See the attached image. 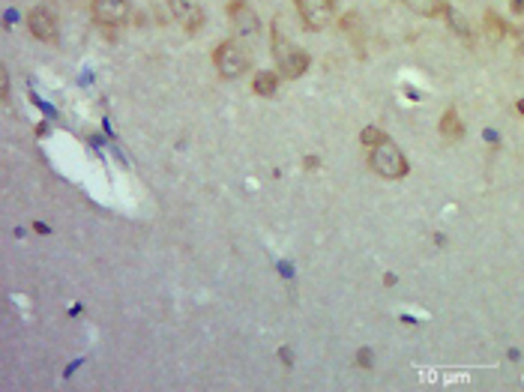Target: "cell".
Instances as JSON below:
<instances>
[{"label":"cell","instance_id":"obj_1","mask_svg":"<svg viewBox=\"0 0 524 392\" xmlns=\"http://www.w3.org/2000/svg\"><path fill=\"white\" fill-rule=\"evenodd\" d=\"M366 162H369V168L377 174V177H384V180H402V177H407V171H411V168H407V159H404L402 147H399V144H392L389 138L384 144H377V147H369Z\"/></svg>","mask_w":524,"mask_h":392},{"label":"cell","instance_id":"obj_2","mask_svg":"<svg viewBox=\"0 0 524 392\" xmlns=\"http://www.w3.org/2000/svg\"><path fill=\"white\" fill-rule=\"evenodd\" d=\"M213 63L219 69V75L234 81V78H243L246 72L252 69V54L246 46H240L237 39H225L219 48L213 51Z\"/></svg>","mask_w":524,"mask_h":392},{"label":"cell","instance_id":"obj_3","mask_svg":"<svg viewBox=\"0 0 524 392\" xmlns=\"http://www.w3.org/2000/svg\"><path fill=\"white\" fill-rule=\"evenodd\" d=\"M294 6L300 12V21L305 31L321 33L332 24V12H336V4L332 0H294Z\"/></svg>","mask_w":524,"mask_h":392},{"label":"cell","instance_id":"obj_4","mask_svg":"<svg viewBox=\"0 0 524 392\" xmlns=\"http://www.w3.org/2000/svg\"><path fill=\"white\" fill-rule=\"evenodd\" d=\"M27 31H31L33 39L46 42V46H57V39H61V33H57V16L51 6H33L27 12Z\"/></svg>","mask_w":524,"mask_h":392},{"label":"cell","instance_id":"obj_5","mask_svg":"<svg viewBox=\"0 0 524 392\" xmlns=\"http://www.w3.org/2000/svg\"><path fill=\"white\" fill-rule=\"evenodd\" d=\"M228 18H231V27H234L237 36L252 39V36L261 33V18L255 16V9L246 4V0H231V4H228Z\"/></svg>","mask_w":524,"mask_h":392},{"label":"cell","instance_id":"obj_6","mask_svg":"<svg viewBox=\"0 0 524 392\" xmlns=\"http://www.w3.org/2000/svg\"><path fill=\"white\" fill-rule=\"evenodd\" d=\"M90 12L99 27H117L129 18V0H93Z\"/></svg>","mask_w":524,"mask_h":392},{"label":"cell","instance_id":"obj_7","mask_svg":"<svg viewBox=\"0 0 524 392\" xmlns=\"http://www.w3.org/2000/svg\"><path fill=\"white\" fill-rule=\"evenodd\" d=\"M168 9H171V16L177 18L189 33H198L201 31V24H204L201 0H168Z\"/></svg>","mask_w":524,"mask_h":392},{"label":"cell","instance_id":"obj_8","mask_svg":"<svg viewBox=\"0 0 524 392\" xmlns=\"http://www.w3.org/2000/svg\"><path fill=\"white\" fill-rule=\"evenodd\" d=\"M438 132H441V138L449 141V144H459V141L464 138V123H461V117H459L456 108H446V111L441 114Z\"/></svg>","mask_w":524,"mask_h":392},{"label":"cell","instance_id":"obj_9","mask_svg":"<svg viewBox=\"0 0 524 392\" xmlns=\"http://www.w3.org/2000/svg\"><path fill=\"white\" fill-rule=\"evenodd\" d=\"M305 69H309V54H305L303 48H294V51H290L285 60L279 63V72H282L285 78H300Z\"/></svg>","mask_w":524,"mask_h":392},{"label":"cell","instance_id":"obj_10","mask_svg":"<svg viewBox=\"0 0 524 392\" xmlns=\"http://www.w3.org/2000/svg\"><path fill=\"white\" fill-rule=\"evenodd\" d=\"M252 90H255L261 99H273V96H276V90H279V75H276V72H270V69L255 72V78H252Z\"/></svg>","mask_w":524,"mask_h":392},{"label":"cell","instance_id":"obj_11","mask_svg":"<svg viewBox=\"0 0 524 392\" xmlns=\"http://www.w3.org/2000/svg\"><path fill=\"white\" fill-rule=\"evenodd\" d=\"M402 4L411 12H416V16H423V18H438L449 6L446 0H402Z\"/></svg>","mask_w":524,"mask_h":392},{"label":"cell","instance_id":"obj_12","mask_svg":"<svg viewBox=\"0 0 524 392\" xmlns=\"http://www.w3.org/2000/svg\"><path fill=\"white\" fill-rule=\"evenodd\" d=\"M483 27H486V36H488V42H503L506 39V33H509V27H506V21L498 16L494 9H486V16H483Z\"/></svg>","mask_w":524,"mask_h":392},{"label":"cell","instance_id":"obj_13","mask_svg":"<svg viewBox=\"0 0 524 392\" xmlns=\"http://www.w3.org/2000/svg\"><path fill=\"white\" fill-rule=\"evenodd\" d=\"M444 18L449 21V31H453L456 36H461L464 39V46H473V36H471V24H468V18L461 16L459 9H453V6H446V12H444Z\"/></svg>","mask_w":524,"mask_h":392},{"label":"cell","instance_id":"obj_14","mask_svg":"<svg viewBox=\"0 0 524 392\" xmlns=\"http://www.w3.org/2000/svg\"><path fill=\"white\" fill-rule=\"evenodd\" d=\"M270 42H273V57H276V63H282L285 57L294 51V46L288 42V36L282 33V27H279V18H276V24H273V31H270Z\"/></svg>","mask_w":524,"mask_h":392},{"label":"cell","instance_id":"obj_15","mask_svg":"<svg viewBox=\"0 0 524 392\" xmlns=\"http://www.w3.org/2000/svg\"><path fill=\"white\" fill-rule=\"evenodd\" d=\"M339 27H342V33L351 36V42L357 48H362V18H360V12H347V16H342Z\"/></svg>","mask_w":524,"mask_h":392},{"label":"cell","instance_id":"obj_16","mask_svg":"<svg viewBox=\"0 0 524 392\" xmlns=\"http://www.w3.org/2000/svg\"><path fill=\"white\" fill-rule=\"evenodd\" d=\"M384 141H387V132H384L381 126H366L360 132V144H362V147H377V144H384Z\"/></svg>","mask_w":524,"mask_h":392},{"label":"cell","instance_id":"obj_17","mask_svg":"<svg viewBox=\"0 0 524 392\" xmlns=\"http://www.w3.org/2000/svg\"><path fill=\"white\" fill-rule=\"evenodd\" d=\"M354 362H357V366H360V369H366V371H369V369L374 366V362H372V351H369V347H362V351H357Z\"/></svg>","mask_w":524,"mask_h":392},{"label":"cell","instance_id":"obj_18","mask_svg":"<svg viewBox=\"0 0 524 392\" xmlns=\"http://www.w3.org/2000/svg\"><path fill=\"white\" fill-rule=\"evenodd\" d=\"M0 96H4V102L9 99V75H6V69L0 72Z\"/></svg>","mask_w":524,"mask_h":392},{"label":"cell","instance_id":"obj_19","mask_svg":"<svg viewBox=\"0 0 524 392\" xmlns=\"http://www.w3.org/2000/svg\"><path fill=\"white\" fill-rule=\"evenodd\" d=\"M509 12H513V16H524V0H509Z\"/></svg>","mask_w":524,"mask_h":392},{"label":"cell","instance_id":"obj_20","mask_svg":"<svg viewBox=\"0 0 524 392\" xmlns=\"http://www.w3.org/2000/svg\"><path fill=\"white\" fill-rule=\"evenodd\" d=\"M513 33H515V42H518V51L524 54V24H518V27H515V31H513Z\"/></svg>","mask_w":524,"mask_h":392},{"label":"cell","instance_id":"obj_21","mask_svg":"<svg viewBox=\"0 0 524 392\" xmlns=\"http://www.w3.org/2000/svg\"><path fill=\"white\" fill-rule=\"evenodd\" d=\"M303 165H305V168H309V171H312V168L318 165V159H315V156H305V159H303Z\"/></svg>","mask_w":524,"mask_h":392},{"label":"cell","instance_id":"obj_22","mask_svg":"<svg viewBox=\"0 0 524 392\" xmlns=\"http://www.w3.org/2000/svg\"><path fill=\"white\" fill-rule=\"evenodd\" d=\"M33 231H36V234H48V225H42V222H36V225H33Z\"/></svg>","mask_w":524,"mask_h":392},{"label":"cell","instance_id":"obj_23","mask_svg":"<svg viewBox=\"0 0 524 392\" xmlns=\"http://www.w3.org/2000/svg\"><path fill=\"white\" fill-rule=\"evenodd\" d=\"M279 356H282V362H288V366H290V351H285V347H282Z\"/></svg>","mask_w":524,"mask_h":392},{"label":"cell","instance_id":"obj_24","mask_svg":"<svg viewBox=\"0 0 524 392\" xmlns=\"http://www.w3.org/2000/svg\"><path fill=\"white\" fill-rule=\"evenodd\" d=\"M515 108H518V114H524V99H521V102H518Z\"/></svg>","mask_w":524,"mask_h":392},{"label":"cell","instance_id":"obj_25","mask_svg":"<svg viewBox=\"0 0 524 392\" xmlns=\"http://www.w3.org/2000/svg\"><path fill=\"white\" fill-rule=\"evenodd\" d=\"M75 4H84V0H75Z\"/></svg>","mask_w":524,"mask_h":392},{"label":"cell","instance_id":"obj_26","mask_svg":"<svg viewBox=\"0 0 524 392\" xmlns=\"http://www.w3.org/2000/svg\"><path fill=\"white\" fill-rule=\"evenodd\" d=\"M332 4H339V0H332Z\"/></svg>","mask_w":524,"mask_h":392}]
</instances>
